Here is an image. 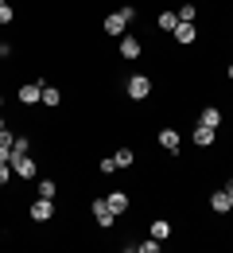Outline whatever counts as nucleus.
<instances>
[{"instance_id": "9", "label": "nucleus", "mask_w": 233, "mask_h": 253, "mask_svg": "<svg viewBox=\"0 0 233 253\" xmlns=\"http://www.w3.org/2000/svg\"><path fill=\"white\" fill-rule=\"evenodd\" d=\"M101 32L109 35V39H121V35L129 32V20H125V16H121V12H109V16H105V20H101Z\"/></svg>"}, {"instance_id": "27", "label": "nucleus", "mask_w": 233, "mask_h": 253, "mask_svg": "<svg viewBox=\"0 0 233 253\" xmlns=\"http://www.w3.org/2000/svg\"><path fill=\"white\" fill-rule=\"evenodd\" d=\"M12 55V43H0V59H8Z\"/></svg>"}, {"instance_id": "1", "label": "nucleus", "mask_w": 233, "mask_h": 253, "mask_svg": "<svg viewBox=\"0 0 233 253\" xmlns=\"http://www.w3.org/2000/svg\"><path fill=\"white\" fill-rule=\"evenodd\" d=\"M152 94H156L152 74H129V78H125V97H129V101H148Z\"/></svg>"}, {"instance_id": "31", "label": "nucleus", "mask_w": 233, "mask_h": 253, "mask_svg": "<svg viewBox=\"0 0 233 253\" xmlns=\"http://www.w3.org/2000/svg\"><path fill=\"white\" fill-rule=\"evenodd\" d=\"M0 113H4V94H0Z\"/></svg>"}, {"instance_id": "30", "label": "nucleus", "mask_w": 233, "mask_h": 253, "mask_svg": "<svg viewBox=\"0 0 233 253\" xmlns=\"http://www.w3.org/2000/svg\"><path fill=\"white\" fill-rule=\"evenodd\" d=\"M4 128H8V121H4V113H0V132H4Z\"/></svg>"}, {"instance_id": "4", "label": "nucleus", "mask_w": 233, "mask_h": 253, "mask_svg": "<svg viewBox=\"0 0 233 253\" xmlns=\"http://www.w3.org/2000/svg\"><path fill=\"white\" fill-rule=\"evenodd\" d=\"M156 144H160V152H167V156H179V148H183V132L171 128V125H164L160 132H156Z\"/></svg>"}, {"instance_id": "32", "label": "nucleus", "mask_w": 233, "mask_h": 253, "mask_svg": "<svg viewBox=\"0 0 233 253\" xmlns=\"http://www.w3.org/2000/svg\"><path fill=\"white\" fill-rule=\"evenodd\" d=\"M0 4H8V0H0Z\"/></svg>"}, {"instance_id": "23", "label": "nucleus", "mask_w": 233, "mask_h": 253, "mask_svg": "<svg viewBox=\"0 0 233 253\" xmlns=\"http://www.w3.org/2000/svg\"><path fill=\"white\" fill-rule=\"evenodd\" d=\"M98 171H101V175H113V171H117V160H113V156H101L98 160Z\"/></svg>"}, {"instance_id": "14", "label": "nucleus", "mask_w": 233, "mask_h": 253, "mask_svg": "<svg viewBox=\"0 0 233 253\" xmlns=\"http://www.w3.org/2000/svg\"><path fill=\"white\" fill-rule=\"evenodd\" d=\"M199 125L222 128V109H218V105H202V113H199Z\"/></svg>"}, {"instance_id": "29", "label": "nucleus", "mask_w": 233, "mask_h": 253, "mask_svg": "<svg viewBox=\"0 0 233 253\" xmlns=\"http://www.w3.org/2000/svg\"><path fill=\"white\" fill-rule=\"evenodd\" d=\"M226 78H230V82H233V63H226Z\"/></svg>"}, {"instance_id": "3", "label": "nucleus", "mask_w": 233, "mask_h": 253, "mask_svg": "<svg viewBox=\"0 0 233 253\" xmlns=\"http://www.w3.org/2000/svg\"><path fill=\"white\" fill-rule=\"evenodd\" d=\"M12 171H16L20 183H32L35 175H39V164L32 160V152H12Z\"/></svg>"}, {"instance_id": "17", "label": "nucleus", "mask_w": 233, "mask_h": 253, "mask_svg": "<svg viewBox=\"0 0 233 253\" xmlns=\"http://www.w3.org/2000/svg\"><path fill=\"white\" fill-rule=\"evenodd\" d=\"M35 195H39V199H59V183H55V179H39V183H35Z\"/></svg>"}, {"instance_id": "19", "label": "nucleus", "mask_w": 233, "mask_h": 253, "mask_svg": "<svg viewBox=\"0 0 233 253\" xmlns=\"http://www.w3.org/2000/svg\"><path fill=\"white\" fill-rule=\"evenodd\" d=\"M136 253H164V242H156V238L148 234L144 242H136Z\"/></svg>"}, {"instance_id": "10", "label": "nucleus", "mask_w": 233, "mask_h": 253, "mask_svg": "<svg viewBox=\"0 0 233 253\" xmlns=\"http://www.w3.org/2000/svg\"><path fill=\"white\" fill-rule=\"evenodd\" d=\"M171 39H175L179 47H191V43H199V24H187V20H179V24H175V32H171Z\"/></svg>"}, {"instance_id": "25", "label": "nucleus", "mask_w": 233, "mask_h": 253, "mask_svg": "<svg viewBox=\"0 0 233 253\" xmlns=\"http://www.w3.org/2000/svg\"><path fill=\"white\" fill-rule=\"evenodd\" d=\"M12 179H16V171H12V164H0V191L8 187Z\"/></svg>"}, {"instance_id": "11", "label": "nucleus", "mask_w": 233, "mask_h": 253, "mask_svg": "<svg viewBox=\"0 0 233 253\" xmlns=\"http://www.w3.org/2000/svg\"><path fill=\"white\" fill-rule=\"evenodd\" d=\"M105 203H109V211H113V214H117V218H121V214H129V207H133V199H129V191H109V195H105Z\"/></svg>"}, {"instance_id": "5", "label": "nucleus", "mask_w": 233, "mask_h": 253, "mask_svg": "<svg viewBox=\"0 0 233 253\" xmlns=\"http://www.w3.org/2000/svg\"><path fill=\"white\" fill-rule=\"evenodd\" d=\"M90 214H94V222H98V230H113V222H117V214H113L109 203H105V195L90 199Z\"/></svg>"}, {"instance_id": "12", "label": "nucleus", "mask_w": 233, "mask_h": 253, "mask_svg": "<svg viewBox=\"0 0 233 253\" xmlns=\"http://www.w3.org/2000/svg\"><path fill=\"white\" fill-rule=\"evenodd\" d=\"M191 144H195V148H214V144H218V128L195 125V132H191Z\"/></svg>"}, {"instance_id": "26", "label": "nucleus", "mask_w": 233, "mask_h": 253, "mask_svg": "<svg viewBox=\"0 0 233 253\" xmlns=\"http://www.w3.org/2000/svg\"><path fill=\"white\" fill-rule=\"evenodd\" d=\"M0 164H12V148L8 144H0Z\"/></svg>"}, {"instance_id": "20", "label": "nucleus", "mask_w": 233, "mask_h": 253, "mask_svg": "<svg viewBox=\"0 0 233 253\" xmlns=\"http://www.w3.org/2000/svg\"><path fill=\"white\" fill-rule=\"evenodd\" d=\"M113 160H117V168H133V164H136V152H133V148H117Z\"/></svg>"}, {"instance_id": "13", "label": "nucleus", "mask_w": 233, "mask_h": 253, "mask_svg": "<svg viewBox=\"0 0 233 253\" xmlns=\"http://www.w3.org/2000/svg\"><path fill=\"white\" fill-rule=\"evenodd\" d=\"M148 234H152L156 242H167V238L175 234V226H171L167 218H152V222H148Z\"/></svg>"}, {"instance_id": "24", "label": "nucleus", "mask_w": 233, "mask_h": 253, "mask_svg": "<svg viewBox=\"0 0 233 253\" xmlns=\"http://www.w3.org/2000/svg\"><path fill=\"white\" fill-rule=\"evenodd\" d=\"M12 152H32V136H28V132H20V136H16V144H12Z\"/></svg>"}, {"instance_id": "8", "label": "nucleus", "mask_w": 233, "mask_h": 253, "mask_svg": "<svg viewBox=\"0 0 233 253\" xmlns=\"http://www.w3.org/2000/svg\"><path fill=\"white\" fill-rule=\"evenodd\" d=\"M16 101H20V105H39V101H43V82H39V78H35V82H24V86L16 90Z\"/></svg>"}, {"instance_id": "22", "label": "nucleus", "mask_w": 233, "mask_h": 253, "mask_svg": "<svg viewBox=\"0 0 233 253\" xmlns=\"http://www.w3.org/2000/svg\"><path fill=\"white\" fill-rule=\"evenodd\" d=\"M117 12H121V16L129 20V28H133V24H136V16H140V8H136V4H121Z\"/></svg>"}, {"instance_id": "28", "label": "nucleus", "mask_w": 233, "mask_h": 253, "mask_svg": "<svg viewBox=\"0 0 233 253\" xmlns=\"http://www.w3.org/2000/svg\"><path fill=\"white\" fill-rule=\"evenodd\" d=\"M226 195H230V199H233V179H226Z\"/></svg>"}, {"instance_id": "15", "label": "nucleus", "mask_w": 233, "mask_h": 253, "mask_svg": "<svg viewBox=\"0 0 233 253\" xmlns=\"http://www.w3.org/2000/svg\"><path fill=\"white\" fill-rule=\"evenodd\" d=\"M39 105H47V109H59V105H63V90L47 82V86H43V101H39Z\"/></svg>"}, {"instance_id": "6", "label": "nucleus", "mask_w": 233, "mask_h": 253, "mask_svg": "<svg viewBox=\"0 0 233 253\" xmlns=\"http://www.w3.org/2000/svg\"><path fill=\"white\" fill-rule=\"evenodd\" d=\"M28 218H32L35 226H47V222L55 218V199H39V195H35V203L28 207Z\"/></svg>"}, {"instance_id": "7", "label": "nucleus", "mask_w": 233, "mask_h": 253, "mask_svg": "<svg viewBox=\"0 0 233 253\" xmlns=\"http://www.w3.org/2000/svg\"><path fill=\"white\" fill-rule=\"evenodd\" d=\"M210 211H214L218 218H230V214H233V199L226 195V187H214V191H210Z\"/></svg>"}, {"instance_id": "18", "label": "nucleus", "mask_w": 233, "mask_h": 253, "mask_svg": "<svg viewBox=\"0 0 233 253\" xmlns=\"http://www.w3.org/2000/svg\"><path fill=\"white\" fill-rule=\"evenodd\" d=\"M175 16H179V20H187V24H195V20H199V4H195V0H183Z\"/></svg>"}, {"instance_id": "21", "label": "nucleus", "mask_w": 233, "mask_h": 253, "mask_svg": "<svg viewBox=\"0 0 233 253\" xmlns=\"http://www.w3.org/2000/svg\"><path fill=\"white\" fill-rule=\"evenodd\" d=\"M8 24H16V8L12 4H0V28H8Z\"/></svg>"}, {"instance_id": "2", "label": "nucleus", "mask_w": 233, "mask_h": 253, "mask_svg": "<svg viewBox=\"0 0 233 253\" xmlns=\"http://www.w3.org/2000/svg\"><path fill=\"white\" fill-rule=\"evenodd\" d=\"M117 55H121V63H136V59L144 55V39L133 35V32H125L117 39Z\"/></svg>"}, {"instance_id": "16", "label": "nucleus", "mask_w": 233, "mask_h": 253, "mask_svg": "<svg viewBox=\"0 0 233 253\" xmlns=\"http://www.w3.org/2000/svg\"><path fill=\"white\" fill-rule=\"evenodd\" d=\"M175 24H179V16H175V12H171V8H164V12H160V16H156V28H160V32H175Z\"/></svg>"}]
</instances>
